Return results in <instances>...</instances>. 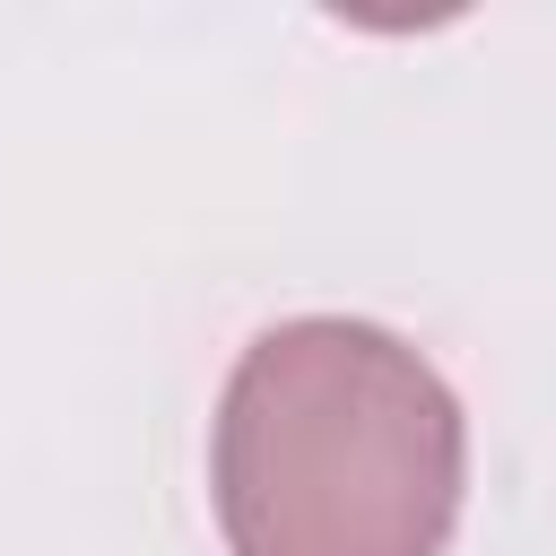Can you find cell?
I'll return each mask as SVG.
<instances>
[{"label": "cell", "instance_id": "cell-1", "mask_svg": "<svg viewBox=\"0 0 556 556\" xmlns=\"http://www.w3.org/2000/svg\"><path fill=\"white\" fill-rule=\"evenodd\" d=\"M460 478V400L374 321H278L226 374L217 521L235 556H443Z\"/></svg>", "mask_w": 556, "mask_h": 556}]
</instances>
